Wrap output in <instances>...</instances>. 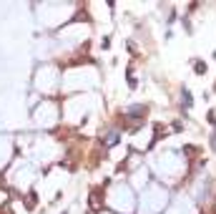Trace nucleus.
Instances as JSON below:
<instances>
[{"label":"nucleus","mask_w":216,"mask_h":214,"mask_svg":"<svg viewBox=\"0 0 216 214\" xmlns=\"http://www.w3.org/2000/svg\"><path fill=\"white\" fill-rule=\"evenodd\" d=\"M25 207H28V209H33V207H35V194H30V197L25 199Z\"/></svg>","instance_id":"1"},{"label":"nucleus","mask_w":216,"mask_h":214,"mask_svg":"<svg viewBox=\"0 0 216 214\" xmlns=\"http://www.w3.org/2000/svg\"><path fill=\"white\" fill-rule=\"evenodd\" d=\"M206 71V63H196V73H204Z\"/></svg>","instance_id":"2"}]
</instances>
